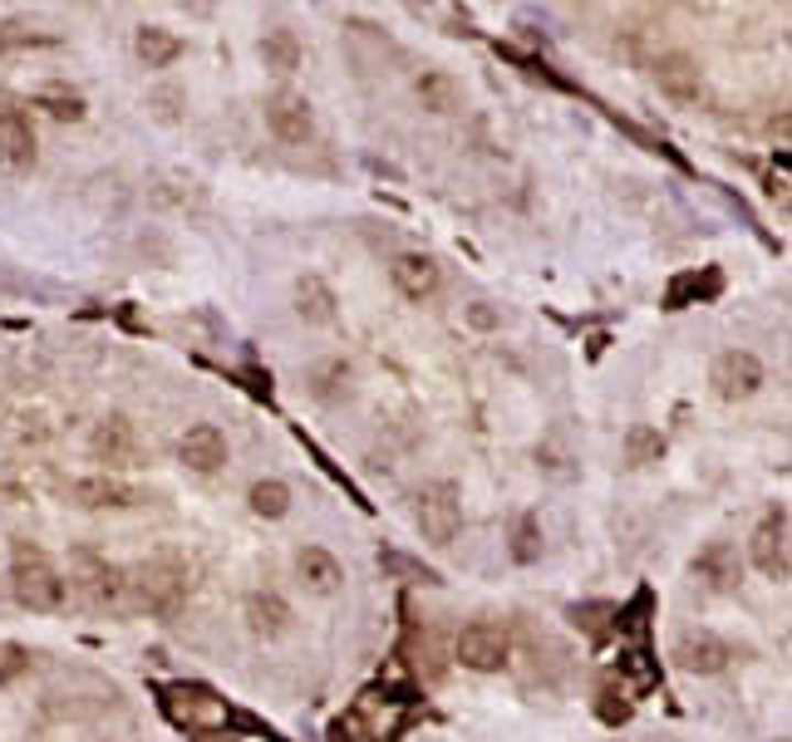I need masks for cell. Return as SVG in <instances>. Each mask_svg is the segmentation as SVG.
<instances>
[{
  "instance_id": "cell-1",
  "label": "cell",
  "mask_w": 792,
  "mask_h": 742,
  "mask_svg": "<svg viewBox=\"0 0 792 742\" xmlns=\"http://www.w3.org/2000/svg\"><path fill=\"white\" fill-rule=\"evenodd\" d=\"M10 590H15L20 605L35 614H50L65 605V580H59L55 560L35 546H15V556H10Z\"/></svg>"
},
{
  "instance_id": "cell-2",
  "label": "cell",
  "mask_w": 792,
  "mask_h": 742,
  "mask_svg": "<svg viewBox=\"0 0 792 742\" xmlns=\"http://www.w3.org/2000/svg\"><path fill=\"white\" fill-rule=\"evenodd\" d=\"M129 596L148 614H177L187 600V570L177 560H143L139 570H129Z\"/></svg>"
},
{
  "instance_id": "cell-3",
  "label": "cell",
  "mask_w": 792,
  "mask_h": 742,
  "mask_svg": "<svg viewBox=\"0 0 792 742\" xmlns=\"http://www.w3.org/2000/svg\"><path fill=\"white\" fill-rule=\"evenodd\" d=\"M414 522H419V532H424V541H433V546H448V541L463 532V497H458V487H453V482L419 487Z\"/></svg>"
},
{
  "instance_id": "cell-4",
  "label": "cell",
  "mask_w": 792,
  "mask_h": 742,
  "mask_svg": "<svg viewBox=\"0 0 792 742\" xmlns=\"http://www.w3.org/2000/svg\"><path fill=\"white\" fill-rule=\"evenodd\" d=\"M74 586L84 590L94 610H119L129 600V570H119L94 550H74Z\"/></svg>"
},
{
  "instance_id": "cell-5",
  "label": "cell",
  "mask_w": 792,
  "mask_h": 742,
  "mask_svg": "<svg viewBox=\"0 0 792 742\" xmlns=\"http://www.w3.org/2000/svg\"><path fill=\"white\" fill-rule=\"evenodd\" d=\"M453 654H458V664L473 674H502L507 659H512V640H507V630H498V624L478 620V624H463L458 630Z\"/></svg>"
},
{
  "instance_id": "cell-6",
  "label": "cell",
  "mask_w": 792,
  "mask_h": 742,
  "mask_svg": "<svg viewBox=\"0 0 792 742\" xmlns=\"http://www.w3.org/2000/svg\"><path fill=\"white\" fill-rule=\"evenodd\" d=\"M709 384H714V394H719L724 404H748V399L768 384L763 359H758L753 349H724V354L714 359V369H709Z\"/></svg>"
},
{
  "instance_id": "cell-7",
  "label": "cell",
  "mask_w": 792,
  "mask_h": 742,
  "mask_svg": "<svg viewBox=\"0 0 792 742\" xmlns=\"http://www.w3.org/2000/svg\"><path fill=\"white\" fill-rule=\"evenodd\" d=\"M89 452H94V462H104V468H109V477L123 472V468H139L143 443H139L133 418H123V413L99 418V423H94V433H89Z\"/></svg>"
},
{
  "instance_id": "cell-8",
  "label": "cell",
  "mask_w": 792,
  "mask_h": 742,
  "mask_svg": "<svg viewBox=\"0 0 792 742\" xmlns=\"http://www.w3.org/2000/svg\"><path fill=\"white\" fill-rule=\"evenodd\" d=\"M748 556H753V566L763 570L768 580H778V586L788 580V570H792V541H788V512H783V506H773V512H768L763 522L753 526Z\"/></svg>"
},
{
  "instance_id": "cell-9",
  "label": "cell",
  "mask_w": 792,
  "mask_h": 742,
  "mask_svg": "<svg viewBox=\"0 0 792 742\" xmlns=\"http://www.w3.org/2000/svg\"><path fill=\"white\" fill-rule=\"evenodd\" d=\"M654 79H660V89L670 94L674 103H704V94H709L704 65L694 55H684V50H664V55L654 59Z\"/></svg>"
},
{
  "instance_id": "cell-10",
  "label": "cell",
  "mask_w": 792,
  "mask_h": 742,
  "mask_svg": "<svg viewBox=\"0 0 792 742\" xmlns=\"http://www.w3.org/2000/svg\"><path fill=\"white\" fill-rule=\"evenodd\" d=\"M177 462L197 477H213L227 468V433L217 423H193V428L177 438Z\"/></svg>"
},
{
  "instance_id": "cell-11",
  "label": "cell",
  "mask_w": 792,
  "mask_h": 742,
  "mask_svg": "<svg viewBox=\"0 0 792 742\" xmlns=\"http://www.w3.org/2000/svg\"><path fill=\"white\" fill-rule=\"evenodd\" d=\"M728 659H734V650H728L714 630H684L680 640H674V664H680L684 674H699V678L724 674Z\"/></svg>"
},
{
  "instance_id": "cell-12",
  "label": "cell",
  "mask_w": 792,
  "mask_h": 742,
  "mask_svg": "<svg viewBox=\"0 0 792 742\" xmlns=\"http://www.w3.org/2000/svg\"><path fill=\"white\" fill-rule=\"evenodd\" d=\"M267 129L291 148H305L315 138V113L301 94H271L267 99Z\"/></svg>"
},
{
  "instance_id": "cell-13",
  "label": "cell",
  "mask_w": 792,
  "mask_h": 742,
  "mask_svg": "<svg viewBox=\"0 0 792 742\" xmlns=\"http://www.w3.org/2000/svg\"><path fill=\"white\" fill-rule=\"evenodd\" d=\"M389 281H394V291L404 301H428L438 291V261L424 257V251H399L389 261Z\"/></svg>"
},
{
  "instance_id": "cell-14",
  "label": "cell",
  "mask_w": 792,
  "mask_h": 742,
  "mask_svg": "<svg viewBox=\"0 0 792 742\" xmlns=\"http://www.w3.org/2000/svg\"><path fill=\"white\" fill-rule=\"evenodd\" d=\"M69 497L84 506V512H123V506H133V487L119 482V477H109V472L79 477V482L69 487Z\"/></svg>"
},
{
  "instance_id": "cell-15",
  "label": "cell",
  "mask_w": 792,
  "mask_h": 742,
  "mask_svg": "<svg viewBox=\"0 0 792 742\" xmlns=\"http://www.w3.org/2000/svg\"><path fill=\"white\" fill-rule=\"evenodd\" d=\"M295 576H301V586L311 590V596H335L340 580H345V570L325 546H301L295 550Z\"/></svg>"
},
{
  "instance_id": "cell-16",
  "label": "cell",
  "mask_w": 792,
  "mask_h": 742,
  "mask_svg": "<svg viewBox=\"0 0 792 742\" xmlns=\"http://www.w3.org/2000/svg\"><path fill=\"white\" fill-rule=\"evenodd\" d=\"M291 301H295V315H301L305 325H330L335 315H340V301H335L325 275H295Z\"/></svg>"
},
{
  "instance_id": "cell-17",
  "label": "cell",
  "mask_w": 792,
  "mask_h": 742,
  "mask_svg": "<svg viewBox=\"0 0 792 742\" xmlns=\"http://www.w3.org/2000/svg\"><path fill=\"white\" fill-rule=\"evenodd\" d=\"M694 576L704 580V586L714 590V596H728V590L738 586V550L728 546V541H714V546H704L699 556H694Z\"/></svg>"
},
{
  "instance_id": "cell-18",
  "label": "cell",
  "mask_w": 792,
  "mask_h": 742,
  "mask_svg": "<svg viewBox=\"0 0 792 742\" xmlns=\"http://www.w3.org/2000/svg\"><path fill=\"white\" fill-rule=\"evenodd\" d=\"M0 163L15 167V173H25L35 163V129L15 109H0Z\"/></svg>"
},
{
  "instance_id": "cell-19",
  "label": "cell",
  "mask_w": 792,
  "mask_h": 742,
  "mask_svg": "<svg viewBox=\"0 0 792 742\" xmlns=\"http://www.w3.org/2000/svg\"><path fill=\"white\" fill-rule=\"evenodd\" d=\"M247 624H251V634L257 640H281L286 634V624H291V605L276 596V590H251L247 596Z\"/></svg>"
},
{
  "instance_id": "cell-20",
  "label": "cell",
  "mask_w": 792,
  "mask_h": 742,
  "mask_svg": "<svg viewBox=\"0 0 792 742\" xmlns=\"http://www.w3.org/2000/svg\"><path fill=\"white\" fill-rule=\"evenodd\" d=\"M414 99H419V109L424 113H458V103H463V89H458V79H453L448 69H424V74H414Z\"/></svg>"
},
{
  "instance_id": "cell-21",
  "label": "cell",
  "mask_w": 792,
  "mask_h": 742,
  "mask_svg": "<svg viewBox=\"0 0 792 742\" xmlns=\"http://www.w3.org/2000/svg\"><path fill=\"white\" fill-rule=\"evenodd\" d=\"M133 55H139L148 69H167L177 55H183V40H177L167 25H139V35H133Z\"/></svg>"
},
{
  "instance_id": "cell-22",
  "label": "cell",
  "mask_w": 792,
  "mask_h": 742,
  "mask_svg": "<svg viewBox=\"0 0 792 742\" xmlns=\"http://www.w3.org/2000/svg\"><path fill=\"white\" fill-rule=\"evenodd\" d=\"M261 59H267V69H276V74L301 69V40H295V30L291 25L267 30V40H261Z\"/></svg>"
},
{
  "instance_id": "cell-23",
  "label": "cell",
  "mask_w": 792,
  "mask_h": 742,
  "mask_svg": "<svg viewBox=\"0 0 792 742\" xmlns=\"http://www.w3.org/2000/svg\"><path fill=\"white\" fill-rule=\"evenodd\" d=\"M247 502L261 522H281V516L291 512V487L281 482V477H261V482L247 492Z\"/></svg>"
},
{
  "instance_id": "cell-24",
  "label": "cell",
  "mask_w": 792,
  "mask_h": 742,
  "mask_svg": "<svg viewBox=\"0 0 792 742\" xmlns=\"http://www.w3.org/2000/svg\"><path fill=\"white\" fill-rule=\"evenodd\" d=\"M167 708L187 723H207V718H221V703L207 688H167Z\"/></svg>"
},
{
  "instance_id": "cell-25",
  "label": "cell",
  "mask_w": 792,
  "mask_h": 742,
  "mask_svg": "<svg viewBox=\"0 0 792 742\" xmlns=\"http://www.w3.org/2000/svg\"><path fill=\"white\" fill-rule=\"evenodd\" d=\"M507 556H512L517 566H536V560H542V522H536V512H522L512 522V546H507Z\"/></svg>"
},
{
  "instance_id": "cell-26",
  "label": "cell",
  "mask_w": 792,
  "mask_h": 742,
  "mask_svg": "<svg viewBox=\"0 0 792 742\" xmlns=\"http://www.w3.org/2000/svg\"><path fill=\"white\" fill-rule=\"evenodd\" d=\"M626 458L636 462V468H650V462H660L664 458V438L654 428H645V423H640V428H630L626 433Z\"/></svg>"
},
{
  "instance_id": "cell-27",
  "label": "cell",
  "mask_w": 792,
  "mask_h": 742,
  "mask_svg": "<svg viewBox=\"0 0 792 742\" xmlns=\"http://www.w3.org/2000/svg\"><path fill=\"white\" fill-rule=\"evenodd\" d=\"M345 384H350V364H345V359H325V364L311 369V394L315 399H335Z\"/></svg>"
},
{
  "instance_id": "cell-28",
  "label": "cell",
  "mask_w": 792,
  "mask_h": 742,
  "mask_svg": "<svg viewBox=\"0 0 792 742\" xmlns=\"http://www.w3.org/2000/svg\"><path fill=\"white\" fill-rule=\"evenodd\" d=\"M40 109H45L50 119H59V123L84 119V99L74 89H45V94H40Z\"/></svg>"
},
{
  "instance_id": "cell-29",
  "label": "cell",
  "mask_w": 792,
  "mask_h": 742,
  "mask_svg": "<svg viewBox=\"0 0 792 742\" xmlns=\"http://www.w3.org/2000/svg\"><path fill=\"white\" fill-rule=\"evenodd\" d=\"M30 669V650L25 644H0V684H10V678H20Z\"/></svg>"
},
{
  "instance_id": "cell-30",
  "label": "cell",
  "mask_w": 792,
  "mask_h": 742,
  "mask_svg": "<svg viewBox=\"0 0 792 742\" xmlns=\"http://www.w3.org/2000/svg\"><path fill=\"white\" fill-rule=\"evenodd\" d=\"M330 742H369V738H365V723H360L355 713H350V718H335Z\"/></svg>"
},
{
  "instance_id": "cell-31",
  "label": "cell",
  "mask_w": 792,
  "mask_h": 742,
  "mask_svg": "<svg viewBox=\"0 0 792 742\" xmlns=\"http://www.w3.org/2000/svg\"><path fill=\"white\" fill-rule=\"evenodd\" d=\"M468 325H478V330H498L502 310H492L488 301H478V305H468Z\"/></svg>"
}]
</instances>
